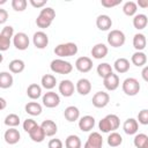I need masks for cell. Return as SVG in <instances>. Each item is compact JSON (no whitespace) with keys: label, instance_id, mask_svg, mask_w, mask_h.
<instances>
[{"label":"cell","instance_id":"1","mask_svg":"<svg viewBox=\"0 0 148 148\" xmlns=\"http://www.w3.org/2000/svg\"><path fill=\"white\" fill-rule=\"evenodd\" d=\"M56 17V10L52 7H44L36 18V24L40 29L49 28Z\"/></svg>","mask_w":148,"mask_h":148},{"label":"cell","instance_id":"2","mask_svg":"<svg viewBox=\"0 0 148 148\" xmlns=\"http://www.w3.org/2000/svg\"><path fill=\"white\" fill-rule=\"evenodd\" d=\"M50 68L53 73L65 75V74H69L73 71V65L69 61H66L61 58H58V59H53L51 61Z\"/></svg>","mask_w":148,"mask_h":148},{"label":"cell","instance_id":"3","mask_svg":"<svg viewBox=\"0 0 148 148\" xmlns=\"http://www.w3.org/2000/svg\"><path fill=\"white\" fill-rule=\"evenodd\" d=\"M54 53L59 58H66V57L75 56L77 53V45L75 43H72V42L59 44L54 47Z\"/></svg>","mask_w":148,"mask_h":148},{"label":"cell","instance_id":"4","mask_svg":"<svg viewBox=\"0 0 148 148\" xmlns=\"http://www.w3.org/2000/svg\"><path fill=\"white\" fill-rule=\"evenodd\" d=\"M108 44L112 47H120L125 44V40H126V37H125V34L121 31V30H118V29H113L111 30L109 34H108Z\"/></svg>","mask_w":148,"mask_h":148},{"label":"cell","instance_id":"5","mask_svg":"<svg viewBox=\"0 0 148 148\" xmlns=\"http://www.w3.org/2000/svg\"><path fill=\"white\" fill-rule=\"evenodd\" d=\"M140 83L135 77H127L123 81L121 89L127 96H135L140 91Z\"/></svg>","mask_w":148,"mask_h":148},{"label":"cell","instance_id":"6","mask_svg":"<svg viewBox=\"0 0 148 148\" xmlns=\"http://www.w3.org/2000/svg\"><path fill=\"white\" fill-rule=\"evenodd\" d=\"M42 102H43L44 106L52 109V108H56V106H58L60 104V97H59V95L57 92L50 90V91H47V92H45L43 95Z\"/></svg>","mask_w":148,"mask_h":148},{"label":"cell","instance_id":"7","mask_svg":"<svg viewBox=\"0 0 148 148\" xmlns=\"http://www.w3.org/2000/svg\"><path fill=\"white\" fill-rule=\"evenodd\" d=\"M29 43H30L29 37H28V35L24 34V32H17V34H15V36L13 37V44H14V46H15L17 50H20V51L27 50V49L29 47Z\"/></svg>","mask_w":148,"mask_h":148},{"label":"cell","instance_id":"8","mask_svg":"<svg viewBox=\"0 0 148 148\" xmlns=\"http://www.w3.org/2000/svg\"><path fill=\"white\" fill-rule=\"evenodd\" d=\"M91 102H92V105H94L95 108L102 109V108H105V106L109 104V102H110V96H109V94L105 92V91H97V92L94 94Z\"/></svg>","mask_w":148,"mask_h":148},{"label":"cell","instance_id":"9","mask_svg":"<svg viewBox=\"0 0 148 148\" xmlns=\"http://www.w3.org/2000/svg\"><path fill=\"white\" fill-rule=\"evenodd\" d=\"M103 138L98 132H91L83 146V148H102Z\"/></svg>","mask_w":148,"mask_h":148},{"label":"cell","instance_id":"10","mask_svg":"<svg viewBox=\"0 0 148 148\" xmlns=\"http://www.w3.org/2000/svg\"><path fill=\"white\" fill-rule=\"evenodd\" d=\"M32 43L37 49L43 50L49 45V36L42 30L36 31L34 34V37H32Z\"/></svg>","mask_w":148,"mask_h":148},{"label":"cell","instance_id":"11","mask_svg":"<svg viewBox=\"0 0 148 148\" xmlns=\"http://www.w3.org/2000/svg\"><path fill=\"white\" fill-rule=\"evenodd\" d=\"M75 68L81 73H88L92 68V60L89 57H80L75 61Z\"/></svg>","mask_w":148,"mask_h":148},{"label":"cell","instance_id":"12","mask_svg":"<svg viewBox=\"0 0 148 148\" xmlns=\"http://www.w3.org/2000/svg\"><path fill=\"white\" fill-rule=\"evenodd\" d=\"M103 84H104V87H105L106 90L113 91V90H116V89L119 87V84H120L119 76H118L117 74H114V73H111L110 75H108L106 77L103 79Z\"/></svg>","mask_w":148,"mask_h":148},{"label":"cell","instance_id":"13","mask_svg":"<svg viewBox=\"0 0 148 148\" xmlns=\"http://www.w3.org/2000/svg\"><path fill=\"white\" fill-rule=\"evenodd\" d=\"M75 86L71 80H61L59 83V92L64 97H71L74 94Z\"/></svg>","mask_w":148,"mask_h":148},{"label":"cell","instance_id":"14","mask_svg":"<svg viewBox=\"0 0 148 148\" xmlns=\"http://www.w3.org/2000/svg\"><path fill=\"white\" fill-rule=\"evenodd\" d=\"M3 139L8 145H15L20 141L21 139V134L18 132V130H16L15 127H9L5 134H3Z\"/></svg>","mask_w":148,"mask_h":148},{"label":"cell","instance_id":"15","mask_svg":"<svg viewBox=\"0 0 148 148\" xmlns=\"http://www.w3.org/2000/svg\"><path fill=\"white\" fill-rule=\"evenodd\" d=\"M95 126V118L92 116H83L80 118L79 120V128L82 131V132H89L94 128Z\"/></svg>","mask_w":148,"mask_h":148},{"label":"cell","instance_id":"16","mask_svg":"<svg viewBox=\"0 0 148 148\" xmlns=\"http://www.w3.org/2000/svg\"><path fill=\"white\" fill-rule=\"evenodd\" d=\"M123 130L126 134L128 135H134L138 133L139 131V123L136 119L134 118H128L124 121V125H123Z\"/></svg>","mask_w":148,"mask_h":148},{"label":"cell","instance_id":"17","mask_svg":"<svg viewBox=\"0 0 148 148\" xmlns=\"http://www.w3.org/2000/svg\"><path fill=\"white\" fill-rule=\"evenodd\" d=\"M96 27L99 30H102V31L109 30L112 27V20H111V17L109 15H105V14L98 15L97 18H96Z\"/></svg>","mask_w":148,"mask_h":148},{"label":"cell","instance_id":"18","mask_svg":"<svg viewBox=\"0 0 148 148\" xmlns=\"http://www.w3.org/2000/svg\"><path fill=\"white\" fill-rule=\"evenodd\" d=\"M108 52H109V49L103 43H97L91 49V56L95 59H103V58H105Z\"/></svg>","mask_w":148,"mask_h":148},{"label":"cell","instance_id":"19","mask_svg":"<svg viewBox=\"0 0 148 148\" xmlns=\"http://www.w3.org/2000/svg\"><path fill=\"white\" fill-rule=\"evenodd\" d=\"M75 88H76V91H77L80 95L86 96V95H88V94L91 91V83H90V81H89L88 79L82 77V79H80V80L76 82Z\"/></svg>","mask_w":148,"mask_h":148},{"label":"cell","instance_id":"20","mask_svg":"<svg viewBox=\"0 0 148 148\" xmlns=\"http://www.w3.org/2000/svg\"><path fill=\"white\" fill-rule=\"evenodd\" d=\"M64 116L66 118L67 121L69 123H73V121H76L79 118H80V110L74 106V105H69L65 109L64 111Z\"/></svg>","mask_w":148,"mask_h":148},{"label":"cell","instance_id":"21","mask_svg":"<svg viewBox=\"0 0 148 148\" xmlns=\"http://www.w3.org/2000/svg\"><path fill=\"white\" fill-rule=\"evenodd\" d=\"M130 66H131L130 65V60L126 59V58H118L113 64V67H114L116 72L119 73V74H124V73L128 72L130 71Z\"/></svg>","mask_w":148,"mask_h":148},{"label":"cell","instance_id":"22","mask_svg":"<svg viewBox=\"0 0 148 148\" xmlns=\"http://www.w3.org/2000/svg\"><path fill=\"white\" fill-rule=\"evenodd\" d=\"M40 126H42V128L44 130L46 136H53V135L58 132V126H57V124H56L53 120H51V119L44 120V121L40 124Z\"/></svg>","mask_w":148,"mask_h":148},{"label":"cell","instance_id":"23","mask_svg":"<svg viewBox=\"0 0 148 148\" xmlns=\"http://www.w3.org/2000/svg\"><path fill=\"white\" fill-rule=\"evenodd\" d=\"M131 61H132V64H133L134 66H136V67H142V66H145L146 62H147V56H146V53H143L142 51H136V52H134V53L132 54Z\"/></svg>","mask_w":148,"mask_h":148},{"label":"cell","instance_id":"24","mask_svg":"<svg viewBox=\"0 0 148 148\" xmlns=\"http://www.w3.org/2000/svg\"><path fill=\"white\" fill-rule=\"evenodd\" d=\"M24 110L30 116H39L42 113V111H43V108L37 102H29V103L25 104Z\"/></svg>","mask_w":148,"mask_h":148},{"label":"cell","instance_id":"25","mask_svg":"<svg viewBox=\"0 0 148 148\" xmlns=\"http://www.w3.org/2000/svg\"><path fill=\"white\" fill-rule=\"evenodd\" d=\"M29 136H30V139H31L34 142H43L44 139L46 138V134H45L44 130L42 128V126L38 125L36 128H34V130L29 133Z\"/></svg>","mask_w":148,"mask_h":148},{"label":"cell","instance_id":"26","mask_svg":"<svg viewBox=\"0 0 148 148\" xmlns=\"http://www.w3.org/2000/svg\"><path fill=\"white\" fill-rule=\"evenodd\" d=\"M40 83H42V87L47 89V90H51L56 87L57 84V79L54 75L52 74H45L42 76V80H40Z\"/></svg>","mask_w":148,"mask_h":148},{"label":"cell","instance_id":"27","mask_svg":"<svg viewBox=\"0 0 148 148\" xmlns=\"http://www.w3.org/2000/svg\"><path fill=\"white\" fill-rule=\"evenodd\" d=\"M27 95L31 99H37L42 96V87L37 83H31L27 88Z\"/></svg>","mask_w":148,"mask_h":148},{"label":"cell","instance_id":"28","mask_svg":"<svg viewBox=\"0 0 148 148\" xmlns=\"http://www.w3.org/2000/svg\"><path fill=\"white\" fill-rule=\"evenodd\" d=\"M148 24V17L145 14H136L133 17V27L138 30H142Z\"/></svg>","mask_w":148,"mask_h":148},{"label":"cell","instance_id":"29","mask_svg":"<svg viewBox=\"0 0 148 148\" xmlns=\"http://www.w3.org/2000/svg\"><path fill=\"white\" fill-rule=\"evenodd\" d=\"M133 46L136 51H142L147 46V39L143 34H135L133 37Z\"/></svg>","mask_w":148,"mask_h":148},{"label":"cell","instance_id":"30","mask_svg":"<svg viewBox=\"0 0 148 148\" xmlns=\"http://www.w3.org/2000/svg\"><path fill=\"white\" fill-rule=\"evenodd\" d=\"M8 68H9V71H10L12 73H14V74H20V73H22V72L24 71L25 64H24V61L21 60V59H14V60H12V61L9 62Z\"/></svg>","mask_w":148,"mask_h":148},{"label":"cell","instance_id":"31","mask_svg":"<svg viewBox=\"0 0 148 148\" xmlns=\"http://www.w3.org/2000/svg\"><path fill=\"white\" fill-rule=\"evenodd\" d=\"M13 82H14V79L10 73H8V72L0 73V88H2V89L10 88L13 86Z\"/></svg>","mask_w":148,"mask_h":148},{"label":"cell","instance_id":"32","mask_svg":"<svg viewBox=\"0 0 148 148\" xmlns=\"http://www.w3.org/2000/svg\"><path fill=\"white\" fill-rule=\"evenodd\" d=\"M65 147L66 148H81L82 147L81 139L75 134H71L65 140Z\"/></svg>","mask_w":148,"mask_h":148},{"label":"cell","instance_id":"33","mask_svg":"<svg viewBox=\"0 0 148 148\" xmlns=\"http://www.w3.org/2000/svg\"><path fill=\"white\" fill-rule=\"evenodd\" d=\"M138 10V5L134 1H127L123 6V12L127 16H135Z\"/></svg>","mask_w":148,"mask_h":148},{"label":"cell","instance_id":"34","mask_svg":"<svg viewBox=\"0 0 148 148\" xmlns=\"http://www.w3.org/2000/svg\"><path fill=\"white\" fill-rule=\"evenodd\" d=\"M123 143V136L117 132H111L108 136V145L110 147H118Z\"/></svg>","mask_w":148,"mask_h":148},{"label":"cell","instance_id":"35","mask_svg":"<svg viewBox=\"0 0 148 148\" xmlns=\"http://www.w3.org/2000/svg\"><path fill=\"white\" fill-rule=\"evenodd\" d=\"M97 74L101 76V77H106L108 75H110L111 73H113L112 72V67H111V65L110 64H108V62H102V64H99L98 66H97Z\"/></svg>","mask_w":148,"mask_h":148},{"label":"cell","instance_id":"36","mask_svg":"<svg viewBox=\"0 0 148 148\" xmlns=\"http://www.w3.org/2000/svg\"><path fill=\"white\" fill-rule=\"evenodd\" d=\"M3 123H5L6 126L16 127L17 125H20V117H18L16 113H9L8 116H6Z\"/></svg>","mask_w":148,"mask_h":148},{"label":"cell","instance_id":"37","mask_svg":"<svg viewBox=\"0 0 148 148\" xmlns=\"http://www.w3.org/2000/svg\"><path fill=\"white\" fill-rule=\"evenodd\" d=\"M105 117H106V119L109 120V123H110V125H111L112 132H116V130H118L119 126H120V119H119V117H118L117 114H113V113L108 114V116H105Z\"/></svg>","mask_w":148,"mask_h":148},{"label":"cell","instance_id":"38","mask_svg":"<svg viewBox=\"0 0 148 148\" xmlns=\"http://www.w3.org/2000/svg\"><path fill=\"white\" fill-rule=\"evenodd\" d=\"M147 140H148V135H147V134H145V133H139V134H135L134 140H133V143H134V146H135L136 148H142Z\"/></svg>","mask_w":148,"mask_h":148},{"label":"cell","instance_id":"39","mask_svg":"<svg viewBox=\"0 0 148 148\" xmlns=\"http://www.w3.org/2000/svg\"><path fill=\"white\" fill-rule=\"evenodd\" d=\"M28 1L27 0H13L12 1V8L15 12H23L27 8Z\"/></svg>","mask_w":148,"mask_h":148},{"label":"cell","instance_id":"40","mask_svg":"<svg viewBox=\"0 0 148 148\" xmlns=\"http://www.w3.org/2000/svg\"><path fill=\"white\" fill-rule=\"evenodd\" d=\"M98 128H99V131L103 132V133H110V132H112L111 125H110L109 120L106 119V117H104V118H102V119L99 120V123H98Z\"/></svg>","mask_w":148,"mask_h":148},{"label":"cell","instance_id":"41","mask_svg":"<svg viewBox=\"0 0 148 148\" xmlns=\"http://www.w3.org/2000/svg\"><path fill=\"white\" fill-rule=\"evenodd\" d=\"M38 126V124L34 120V119H31V118H28V119H25L24 121H23V130L29 134L34 128H36Z\"/></svg>","mask_w":148,"mask_h":148},{"label":"cell","instance_id":"42","mask_svg":"<svg viewBox=\"0 0 148 148\" xmlns=\"http://www.w3.org/2000/svg\"><path fill=\"white\" fill-rule=\"evenodd\" d=\"M138 123L141 125H148V109H142L138 113Z\"/></svg>","mask_w":148,"mask_h":148},{"label":"cell","instance_id":"43","mask_svg":"<svg viewBox=\"0 0 148 148\" xmlns=\"http://www.w3.org/2000/svg\"><path fill=\"white\" fill-rule=\"evenodd\" d=\"M0 36L7 37V38L10 39L12 37L15 36V35H14V28H13L12 25H6V27H3L2 30H1V32H0Z\"/></svg>","mask_w":148,"mask_h":148},{"label":"cell","instance_id":"44","mask_svg":"<svg viewBox=\"0 0 148 148\" xmlns=\"http://www.w3.org/2000/svg\"><path fill=\"white\" fill-rule=\"evenodd\" d=\"M10 46V39L3 36H0V51H7Z\"/></svg>","mask_w":148,"mask_h":148},{"label":"cell","instance_id":"45","mask_svg":"<svg viewBox=\"0 0 148 148\" xmlns=\"http://www.w3.org/2000/svg\"><path fill=\"white\" fill-rule=\"evenodd\" d=\"M120 2H121L120 0H102V1H101L102 6H103V7H105V8L116 7V6H118Z\"/></svg>","mask_w":148,"mask_h":148},{"label":"cell","instance_id":"46","mask_svg":"<svg viewBox=\"0 0 148 148\" xmlns=\"http://www.w3.org/2000/svg\"><path fill=\"white\" fill-rule=\"evenodd\" d=\"M47 147L49 148H62L64 145L60 139H51L47 143Z\"/></svg>","mask_w":148,"mask_h":148},{"label":"cell","instance_id":"47","mask_svg":"<svg viewBox=\"0 0 148 148\" xmlns=\"http://www.w3.org/2000/svg\"><path fill=\"white\" fill-rule=\"evenodd\" d=\"M30 5L35 8H44L46 5V0H30Z\"/></svg>","mask_w":148,"mask_h":148},{"label":"cell","instance_id":"48","mask_svg":"<svg viewBox=\"0 0 148 148\" xmlns=\"http://www.w3.org/2000/svg\"><path fill=\"white\" fill-rule=\"evenodd\" d=\"M8 18V12L6 9L0 8V24H3Z\"/></svg>","mask_w":148,"mask_h":148},{"label":"cell","instance_id":"49","mask_svg":"<svg viewBox=\"0 0 148 148\" xmlns=\"http://www.w3.org/2000/svg\"><path fill=\"white\" fill-rule=\"evenodd\" d=\"M141 76H142V79H143L146 82H148V65L142 68V71H141Z\"/></svg>","mask_w":148,"mask_h":148},{"label":"cell","instance_id":"50","mask_svg":"<svg viewBox=\"0 0 148 148\" xmlns=\"http://www.w3.org/2000/svg\"><path fill=\"white\" fill-rule=\"evenodd\" d=\"M136 5L140 7V8H148V0H138Z\"/></svg>","mask_w":148,"mask_h":148},{"label":"cell","instance_id":"51","mask_svg":"<svg viewBox=\"0 0 148 148\" xmlns=\"http://www.w3.org/2000/svg\"><path fill=\"white\" fill-rule=\"evenodd\" d=\"M0 103H1V110H3L6 108V99L3 97H0Z\"/></svg>","mask_w":148,"mask_h":148},{"label":"cell","instance_id":"52","mask_svg":"<svg viewBox=\"0 0 148 148\" xmlns=\"http://www.w3.org/2000/svg\"><path fill=\"white\" fill-rule=\"evenodd\" d=\"M142 148H148V140L146 141V143L143 145V147H142Z\"/></svg>","mask_w":148,"mask_h":148}]
</instances>
